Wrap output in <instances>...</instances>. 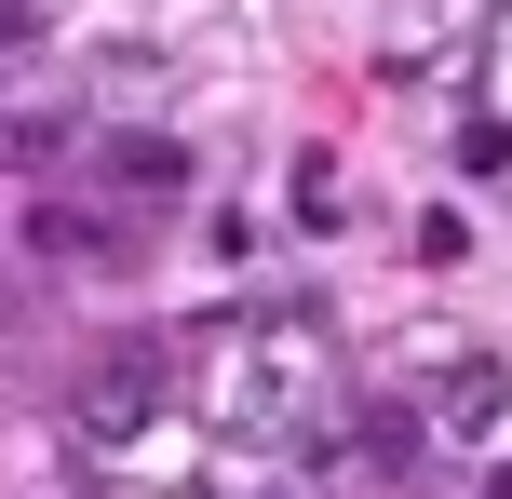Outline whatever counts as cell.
<instances>
[{
	"label": "cell",
	"instance_id": "cell-1",
	"mask_svg": "<svg viewBox=\"0 0 512 499\" xmlns=\"http://www.w3.org/2000/svg\"><path fill=\"white\" fill-rule=\"evenodd\" d=\"M176 392L203 405V432H230V446L324 459V419H337L324 311H203L176 338Z\"/></svg>",
	"mask_w": 512,
	"mask_h": 499
},
{
	"label": "cell",
	"instance_id": "cell-2",
	"mask_svg": "<svg viewBox=\"0 0 512 499\" xmlns=\"http://www.w3.org/2000/svg\"><path fill=\"white\" fill-rule=\"evenodd\" d=\"M162 392H176V351H162V338L95 351V378H81V446H135V432L162 419Z\"/></svg>",
	"mask_w": 512,
	"mask_h": 499
},
{
	"label": "cell",
	"instance_id": "cell-3",
	"mask_svg": "<svg viewBox=\"0 0 512 499\" xmlns=\"http://www.w3.org/2000/svg\"><path fill=\"white\" fill-rule=\"evenodd\" d=\"M499 405H512V365H499V351H472V365H445V378H432V432H459V446H486Z\"/></svg>",
	"mask_w": 512,
	"mask_h": 499
},
{
	"label": "cell",
	"instance_id": "cell-4",
	"mask_svg": "<svg viewBox=\"0 0 512 499\" xmlns=\"http://www.w3.org/2000/svg\"><path fill=\"white\" fill-rule=\"evenodd\" d=\"M108 176L122 189H189V149L176 135H108Z\"/></svg>",
	"mask_w": 512,
	"mask_h": 499
},
{
	"label": "cell",
	"instance_id": "cell-5",
	"mask_svg": "<svg viewBox=\"0 0 512 499\" xmlns=\"http://www.w3.org/2000/svg\"><path fill=\"white\" fill-rule=\"evenodd\" d=\"M418 405H364V473H418Z\"/></svg>",
	"mask_w": 512,
	"mask_h": 499
},
{
	"label": "cell",
	"instance_id": "cell-6",
	"mask_svg": "<svg viewBox=\"0 0 512 499\" xmlns=\"http://www.w3.org/2000/svg\"><path fill=\"white\" fill-rule=\"evenodd\" d=\"M27 243H41V257H108V230L68 216V203H27Z\"/></svg>",
	"mask_w": 512,
	"mask_h": 499
},
{
	"label": "cell",
	"instance_id": "cell-7",
	"mask_svg": "<svg viewBox=\"0 0 512 499\" xmlns=\"http://www.w3.org/2000/svg\"><path fill=\"white\" fill-rule=\"evenodd\" d=\"M297 230H337V162H324V149L297 162Z\"/></svg>",
	"mask_w": 512,
	"mask_h": 499
}]
</instances>
